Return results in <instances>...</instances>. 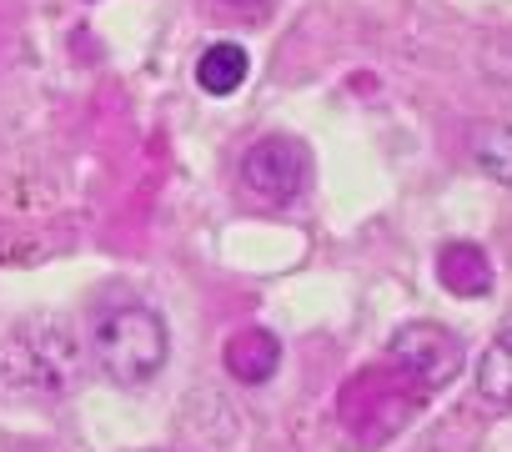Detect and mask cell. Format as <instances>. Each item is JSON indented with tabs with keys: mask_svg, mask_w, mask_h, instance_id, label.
<instances>
[{
	"mask_svg": "<svg viewBox=\"0 0 512 452\" xmlns=\"http://www.w3.org/2000/svg\"><path fill=\"white\" fill-rule=\"evenodd\" d=\"M91 352H96V367L116 382V387H146L166 357H171V332L161 322L156 307L146 302H116L96 317V332H91Z\"/></svg>",
	"mask_w": 512,
	"mask_h": 452,
	"instance_id": "1",
	"label": "cell"
},
{
	"mask_svg": "<svg viewBox=\"0 0 512 452\" xmlns=\"http://www.w3.org/2000/svg\"><path fill=\"white\" fill-rule=\"evenodd\" d=\"M0 377L21 392H71L76 342L61 317H31L0 342Z\"/></svg>",
	"mask_w": 512,
	"mask_h": 452,
	"instance_id": "2",
	"label": "cell"
},
{
	"mask_svg": "<svg viewBox=\"0 0 512 452\" xmlns=\"http://www.w3.org/2000/svg\"><path fill=\"white\" fill-rule=\"evenodd\" d=\"M236 181H241L246 201H256V206H287V201H297V196L307 191V181H312V156H307V146L292 141V136H267V141H256V146L241 156Z\"/></svg>",
	"mask_w": 512,
	"mask_h": 452,
	"instance_id": "3",
	"label": "cell"
},
{
	"mask_svg": "<svg viewBox=\"0 0 512 452\" xmlns=\"http://www.w3.org/2000/svg\"><path fill=\"white\" fill-rule=\"evenodd\" d=\"M387 362L422 392H442L447 382H457L467 352H462V337L447 332L442 322H407L392 332L387 342Z\"/></svg>",
	"mask_w": 512,
	"mask_h": 452,
	"instance_id": "4",
	"label": "cell"
},
{
	"mask_svg": "<svg viewBox=\"0 0 512 452\" xmlns=\"http://www.w3.org/2000/svg\"><path fill=\"white\" fill-rule=\"evenodd\" d=\"M277 367H282V342H277L267 327H246V332H236V337L226 342V372H231L236 382H246V387L272 382Z\"/></svg>",
	"mask_w": 512,
	"mask_h": 452,
	"instance_id": "5",
	"label": "cell"
},
{
	"mask_svg": "<svg viewBox=\"0 0 512 452\" xmlns=\"http://www.w3.org/2000/svg\"><path fill=\"white\" fill-rule=\"evenodd\" d=\"M437 277H442V287L457 292V297H487V292H492V262H487V252L472 247V242H447V247L437 252Z\"/></svg>",
	"mask_w": 512,
	"mask_h": 452,
	"instance_id": "6",
	"label": "cell"
},
{
	"mask_svg": "<svg viewBox=\"0 0 512 452\" xmlns=\"http://www.w3.org/2000/svg\"><path fill=\"white\" fill-rule=\"evenodd\" d=\"M246 71H251L246 51H241L236 41H216V46H206L201 61H196V86L211 91V96H231V91H241Z\"/></svg>",
	"mask_w": 512,
	"mask_h": 452,
	"instance_id": "7",
	"label": "cell"
},
{
	"mask_svg": "<svg viewBox=\"0 0 512 452\" xmlns=\"http://www.w3.org/2000/svg\"><path fill=\"white\" fill-rule=\"evenodd\" d=\"M477 392L497 407H512V327L497 332V342L477 362Z\"/></svg>",
	"mask_w": 512,
	"mask_h": 452,
	"instance_id": "8",
	"label": "cell"
},
{
	"mask_svg": "<svg viewBox=\"0 0 512 452\" xmlns=\"http://www.w3.org/2000/svg\"><path fill=\"white\" fill-rule=\"evenodd\" d=\"M472 161H477L487 176H497L502 186H512V126H487V131H477Z\"/></svg>",
	"mask_w": 512,
	"mask_h": 452,
	"instance_id": "9",
	"label": "cell"
}]
</instances>
